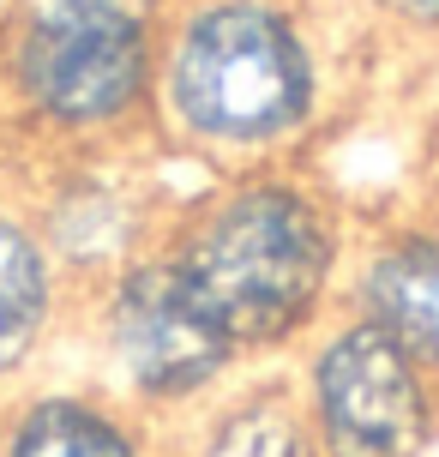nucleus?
Listing matches in <instances>:
<instances>
[{
  "label": "nucleus",
  "mask_w": 439,
  "mask_h": 457,
  "mask_svg": "<svg viewBox=\"0 0 439 457\" xmlns=\"http://www.w3.org/2000/svg\"><path fill=\"white\" fill-rule=\"evenodd\" d=\"M373 85L331 0H169L151 151L181 175L325 162Z\"/></svg>",
  "instance_id": "f257e3e1"
},
{
  "label": "nucleus",
  "mask_w": 439,
  "mask_h": 457,
  "mask_svg": "<svg viewBox=\"0 0 439 457\" xmlns=\"http://www.w3.org/2000/svg\"><path fill=\"white\" fill-rule=\"evenodd\" d=\"M349 199L325 162H259L186 175L157 247L253 367H277L344 307L355 247Z\"/></svg>",
  "instance_id": "f03ea898"
},
{
  "label": "nucleus",
  "mask_w": 439,
  "mask_h": 457,
  "mask_svg": "<svg viewBox=\"0 0 439 457\" xmlns=\"http://www.w3.org/2000/svg\"><path fill=\"white\" fill-rule=\"evenodd\" d=\"M169 0H12L0 24V162L151 145Z\"/></svg>",
  "instance_id": "7ed1b4c3"
},
{
  "label": "nucleus",
  "mask_w": 439,
  "mask_h": 457,
  "mask_svg": "<svg viewBox=\"0 0 439 457\" xmlns=\"http://www.w3.org/2000/svg\"><path fill=\"white\" fill-rule=\"evenodd\" d=\"M67 367L162 434L253 361L229 337V325L186 289L169 253L151 247L120 271L96 277L91 289H79Z\"/></svg>",
  "instance_id": "20e7f679"
},
{
  "label": "nucleus",
  "mask_w": 439,
  "mask_h": 457,
  "mask_svg": "<svg viewBox=\"0 0 439 457\" xmlns=\"http://www.w3.org/2000/svg\"><path fill=\"white\" fill-rule=\"evenodd\" d=\"M277 367L307 415L319 457L439 452V373L361 313L337 307Z\"/></svg>",
  "instance_id": "39448f33"
},
{
  "label": "nucleus",
  "mask_w": 439,
  "mask_h": 457,
  "mask_svg": "<svg viewBox=\"0 0 439 457\" xmlns=\"http://www.w3.org/2000/svg\"><path fill=\"white\" fill-rule=\"evenodd\" d=\"M24 205L43 228L61 271L91 289L96 277L120 271L162 241L169 211L181 199L186 175L151 145L127 151H54V157L12 162Z\"/></svg>",
  "instance_id": "423d86ee"
},
{
  "label": "nucleus",
  "mask_w": 439,
  "mask_h": 457,
  "mask_svg": "<svg viewBox=\"0 0 439 457\" xmlns=\"http://www.w3.org/2000/svg\"><path fill=\"white\" fill-rule=\"evenodd\" d=\"M344 307L439 373V211L410 193L361 205L344 271Z\"/></svg>",
  "instance_id": "0eeeda50"
},
{
  "label": "nucleus",
  "mask_w": 439,
  "mask_h": 457,
  "mask_svg": "<svg viewBox=\"0 0 439 457\" xmlns=\"http://www.w3.org/2000/svg\"><path fill=\"white\" fill-rule=\"evenodd\" d=\"M79 283L48 253L12 162H0V397L67 367Z\"/></svg>",
  "instance_id": "6e6552de"
},
{
  "label": "nucleus",
  "mask_w": 439,
  "mask_h": 457,
  "mask_svg": "<svg viewBox=\"0 0 439 457\" xmlns=\"http://www.w3.org/2000/svg\"><path fill=\"white\" fill-rule=\"evenodd\" d=\"M0 457H162V434L85 373L54 367L0 397Z\"/></svg>",
  "instance_id": "1a4fd4ad"
},
{
  "label": "nucleus",
  "mask_w": 439,
  "mask_h": 457,
  "mask_svg": "<svg viewBox=\"0 0 439 457\" xmlns=\"http://www.w3.org/2000/svg\"><path fill=\"white\" fill-rule=\"evenodd\" d=\"M169 457H319L283 367H247L211 403L162 428Z\"/></svg>",
  "instance_id": "9d476101"
},
{
  "label": "nucleus",
  "mask_w": 439,
  "mask_h": 457,
  "mask_svg": "<svg viewBox=\"0 0 439 457\" xmlns=\"http://www.w3.org/2000/svg\"><path fill=\"white\" fill-rule=\"evenodd\" d=\"M379 79H439V0H331Z\"/></svg>",
  "instance_id": "9b49d317"
},
{
  "label": "nucleus",
  "mask_w": 439,
  "mask_h": 457,
  "mask_svg": "<svg viewBox=\"0 0 439 457\" xmlns=\"http://www.w3.org/2000/svg\"><path fill=\"white\" fill-rule=\"evenodd\" d=\"M403 193L439 211V79L410 91V157H403Z\"/></svg>",
  "instance_id": "f8f14e48"
},
{
  "label": "nucleus",
  "mask_w": 439,
  "mask_h": 457,
  "mask_svg": "<svg viewBox=\"0 0 439 457\" xmlns=\"http://www.w3.org/2000/svg\"><path fill=\"white\" fill-rule=\"evenodd\" d=\"M6 6H12V0H0V24H6Z\"/></svg>",
  "instance_id": "ddd939ff"
},
{
  "label": "nucleus",
  "mask_w": 439,
  "mask_h": 457,
  "mask_svg": "<svg viewBox=\"0 0 439 457\" xmlns=\"http://www.w3.org/2000/svg\"><path fill=\"white\" fill-rule=\"evenodd\" d=\"M162 457H169V452H162Z\"/></svg>",
  "instance_id": "4468645a"
}]
</instances>
